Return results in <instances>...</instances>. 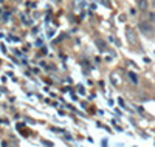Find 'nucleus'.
<instances>
[{"label": "nucleus", "instance_id": "obj_1", "mask_svg": "<svg viewBox=\"0 0 155 147\" xmlns=\"http://www.w3.org/2000/svg\"><path fill=\"white\" fill-rule=\"evenodd\" d=\"M138 28H140V33L141 34H144L147 37H152L153 36V23H150L149 20H143V22H140L138 23Z\"/></svg>", "mask_w": 155, "mask_h": 147}, {"label": "nucleus", "instance_id": "obj_2", "mask_svg": "<svg viewBox=\"0 0 155 147\" xmlns=\"http://www.w3.org/2000/svg\"><path fill=\"white\" fill-rule=\"evenodd\" d=\"M126 36H127V42L130 45H137L138 41H137V33L132 30V28H126Z\"/></svg>", "mask_w": 155, "mask_h": 147}, {"label": "nucleus", "instance_id": "obj_3", "mask_svg": "<svg viewBox=\"0 0 155 147\" xmlns=\"http://www.w3.org/2000/svg\"><path fill=\"white\" fill-rule=\"evenodd\" d=\"M137 6H138L140 11H147L149 2H147V0H137Z\"/></svg>", "mask_w": 155, "mask_h": 147}, {"label": "nucleus", "instance_id": "obj_4", "mask_svg": "<svg viewBox=\"0 0 155 147\" xmlns=\"http://www.w3.org/2000/svg\"><path fill=\"white\" fill-rule=\"evenodd\" d=\"M147 19H149V22H150V23H153V25H155V12H149Z\"/></svg>", "mask_w": 155, "mask_h": 147}, {"label": "nucleus", "instance_id": "obj_5", "mask_svg": "<svg viewBox=\"0 0 155 147\" xmlns=\"http://www.w3.org/2000/svg\"><path fill=\"white\" fill-rule=\"evenodd\" d=\"M129 76H130V79H132L134 82H137V76H135L134 73H129Z\"/></svg>", "mask_w": 155, "mask_h": 147}, {"label": "nucleus", "instance_id": "obj_6", "mask_svg": "<svg viewBox=\"0 0 155 147\" xmlns=\"http://www.w3.org/2000/svg\"><path fill=\"white\" fill-rule=\"evenodd\" d=\"M150 6H152V9L155 11V0H152V2H150Z\"/></svg>", "mask_w": 155, "mask_h": 147}]
</instances>
